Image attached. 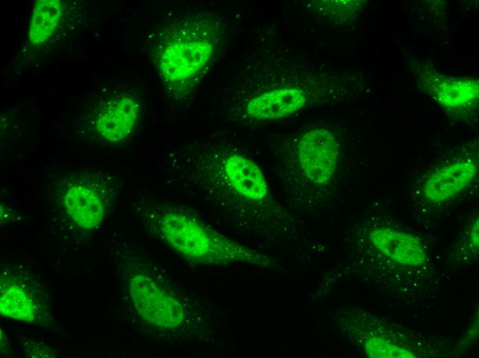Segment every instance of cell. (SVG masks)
Masks as SVG:
<instances>
[{
	"label": "cell",
	"mask_w": 479,
	"mask_h": 358,
	"mask_svg": "<svg viewBox=\"0 0 479 358\" xmlns=\"http://www.w3.org/2000/svg\"><path fill=\"white\" fill-rule=\"evenodd\" d=\"M62 11L58 0H38L35 2L28 37L32 45H39L46 41L54 32Z\"/></svg>",
	"instance_id": "12"
},
{
	"label": "cell",
	"mask_w": 479,
	"mask_h": 358,
	"mask_svg": "<svg viewBox=\"0 0 479 358\" xmlns=\"http://www.w3.org/2000/svg\"><path fill=\"white\" fill-rule=\"evenodd\" d=\"M133 207L147 233L192 264H275L267 255L223 235L184 205L165 200L145 199L136 201Z\"/></svg>",
	"instance_id": "3"
},
{
	"label": "cell",
	"mask_w": 479,
	"mask_h": 358,
	"mask_svg": "<svg viewBox=\"0 0 479 358\" xmlns=\"http://www.w3.org/2000/svg\"><path fill=\"white\" fill-rule=\"evenodd\" d=\"M116 273L125 299L147 328L168 341H204L208 321L204 305L184 293L150 260L120 253Z\"/></svg>",
	"instance_id": "2"
},
{
	"label": "cell",
	"mask_w": 479,
	"mask_h": 358,
	"mask_svg": "<svg viewBox=\"0 0 479 358\" xmlns=\"http://www.w3.org/2000/svg\"><path fill=\"white\" fill-rule=\"evenodd\" d=\"M365 354L373 358H415L410 350L378 336L368 337L363 343Z\"/></svg>",
	"instance_id": "13"
},
{
	"label": "cell",
	"mask_w": 479,
	"mask_h": 358,
	"mask_svg": "<svg viewBox=\"0 0 479 358\" xmlns=\"http://www.w3.org/2000/svg\"><path fill=\"white\" fill-rule=\"evenodd\" d=\"M272 83L251 96L244 105L248 118L271 121L309 109L320 98L321 85L311 69L296 63L274 67Z\"/></svg>",
	"instance_id": "5"
},
{
	"label": "cell",
	"mask_w": 479,
	"mask_h": 358,
	"mask_svg": "<svg viewBox=\"0 0 479 358\" xmlns=\"http://www.w3.org/2000/svg\"><path fill=\"white\" fill-rule=\"evenodd\" d=\"M0 313L28 324L53 328L54 319L45 290L28 266L3 264L0 269Z\"/></svg>",
	"instance_id": "7"
},
{
	"label": "cell",
	"mask_w": 479,
	"mask_h": 358,
	"mask_svg": "<svg viewBox=\"0 0 479 358\" xmlns=\"http://www.w3.org/2000/svg\"><path fill=\"white\" fill-rule=\"evenodd\" d=\"M477 165L471 160H459L436 169L425 180L422 191L433 203L450 200L465 190L475 179Z\"/></svg>",
	"instance_id": "10"
},
{
	"label": "cell",
	"mask_w": 479,
	"mask_h": 358,
	"mask_svg": "<svg viewBox=\"0 0 479 358\" xmlns=\"http://www.w3.org/2000/svg\"><path fill=\"white\" fill-rule=\"evenodd\" d=\"M139 112V104L133 98L122 96L112 100L98 114L96 129L103 139L119 143L133 131Z\"/></svg>",
	"instance_id": "11"
},
{
	"label": "cell",
	"mask_w": 479,
	"mask_h": 358,
	"mask_svg": "<svg viewBox=\"0 0 479 358\" xmlns=\"http://www.w3.org/2000/svg\"><path fill=\"white\" fill-rule=\"evenodd\" d=\"M368 239L380 253L398 265L416 268L426 261L423 244L407 232L390 227H377L370 231Z\"/></svg>",
	"instance_id": "9"
},
{
	"label": "cell",
	"mask_w": 479,
	"mask_h": 358,
	"mask_svg": "<svg viewBox=\"0 0 479 358\" xmlns=\"http://www.w3.org/2000/svg\"><path fill=\"white\" fill-rule=\"evenodd\" d=\"M206 25L184 23L168 36L158 53L163 79L172 86L187 85L196 80L213 56V33Z\"/></svg>",
	"instance_id": "6"
},
{
	"label": "cell",
	"mask_w": 479,
	"mask_h": 358,
	"mask_svg": "<svg viewBox=\"0 0 479 358\" xmlns=\"http://www.w3.org/2000/svg\"><path fill=\"white\" fill-rule=\"evenodd\" d=\"M469 240L470 244L475 249H478L479 246V222L478 218L476 219L470 228Z\"/></svg>",
	"instance_id": "15"
},
{
	"label": "cell",
	"mask_w": 479,
	"mask_h": 358,
	"mask_svg": "<svg viewBox=\"0 0 479 358\" xmlns=\"http://www.w3.org/2000/svg\"><path fill=\"white\" fill-rule=\"evenodd\" d=\"M110 197L107 188L81 179L67 185L63 202L67 215L76 224L85 229H92L105 219Z\"/></svg>",
	"instance_id": "8"
},
{
	"label": "cell",
	"mask_w": 479,
	"mask_h": 358,
	"mask_svg": "<svg viewBox=\"0 0 479 358\" xmlns=\"http://www.w3.org/2000/svg\"><path fill=\"white\" fill-rule=\"evenodd\" d=\"M340 162V145L328 128L312 126L287 140L277 152L276 176L292 198L311 199L334 180Z\"/></svg>",
	"instance_id": "4"
},
{
	"label": "cell",
	"mask_w": 479,
	"mask_h": 358,
	"mask_svg": "<svg viewBox=\"0 0 479 358\" xmlns=\"http://www.w3.org/2000/svg\"><path fill=\"white\" fill-rule=\"evenodd\" d=\"M169 178L248 227L278 209L258 165L230 150L206 151L168 161Z\"/></svg>",
	"instance_id": "1"
},
{
	"label": "cell",
	"mask_w": 479,
	"mask_h": 358,
	"mask_svg": "<svg viewBox=\"0 0 479 358\" xmlns=\"http://www.w3.org/2000/svg\"><path fill=\"white\" fill-rule=\"evenodd\" d=\"M20 341L26 357H56L55 351L49 346L32 338L21 337Z\"/></svg>",
	"instance_id": "14"
}]
</instances>
